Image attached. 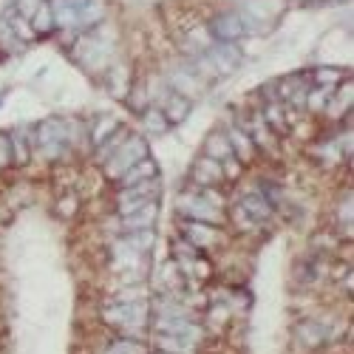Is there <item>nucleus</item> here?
<instances>
[{"label":"nucleus","mask_w":354,"mask_h":354,"mask_svg":"<svg viewBox=\"0 0 354 354\" xmlns=\"http://www.w3.org/2000/svg\"><path fill=\"white\" fill-rule=\"evenodd\" d=\"M116 120H102L100 125H97V131H94V142H102L108 133H116Z\"/></svg>","instance_id":"obj_18"},{"label":"nucleus","mask_w":354,"mask_h":354,"mask_svg":"<svg viewBox=\"0 0 354 354\" xmlns=\"http://www.w3.org/2000/svg\"><path fill=\"white\" fill-rule=\"evenodd\" d=\"M156 173H159V167H156L153 159H142L120 176V185H122V190H128V187H136V185H145V182H153Z\"/></svg>","instance_id":"obj_5"},{"label":"nucleus","mask_w":354,"mask_h":354,"mask_svg":"<svg viewBox=\"0 0 354 354\" xmlns=\"http://www.w3.org/2000/svg\"><path fill=\"white\" fill-rule=\"evenodd\" d=\"M145 151H147L145 139L131 136V139L125 142V147H120V151H113V159H108V162H105L108 176H111V179H120V176H122L128 167H133L136 162L147 159V156H145Z\"/></svg>","instance_id":"obj_1"},{"label":"nucleus","mask_w":354,"mask_h":354,"mask_svg":"<svg viewBox=\"0 0 354 354\" xmlns=\"http://www.w3.org/2000/svg\"><path fill=\"white\" fill-rule=\"evenodd\" d=\"M105 317L111 323H120V326H136V323H145V309L139 304H122L105 312Z\"/></svg>","instance_id":"obj_8"},{"label":"nucleus","mask_w":354,"mask_h":354,"mask_svg":"<svg viewBox=\"0 0 354 354\" xmlns=\"http://www.w3.org/2000/svg\"><path fill=\"white\" fill-rule=\"evenodd\" d=\"M48 15H51L48 6H40V12L32 15V17H35V26H37V32H48V28H51V17H48Z\"/></svg>","instance_id":"obj_17"},{"label":"nucleus","mask_w":354,"mask_h":354,"mask_svg":"<svg viewBox=\"0 0 354 354\" xmlns=\"http://www.w3.org/2000/svg\"><path fill=\"white\" fill-rule=\"evenodd\" d=\"M162 113H165L167 125H179V122L187 120V113H190V100L182 97V94H170V102H167V108Z\"/></svg>","instance_id":"obj_9"},{"label":"nucleus","mask_w":354,"mask_h":354,"mask_svg":"<svg viewBox=\"0 0 354 354\" xmlns=\"http://www.w3.org/2000/svg\"><path fill=\"white\" fill-rule=\"evenodd\" d=\"M207 156H210L213 162H224V159H230V156H232L230 139H227L224 133H213V136L207 139Z\"/></svg>","instance_id":"obj_12"},{"label":"nucleus","mask_w":354,"mask_h":354,"mask_svg":"<svg viewBox=\"0 0 354 354\" xmlns=\"http://www.w3.org/2000/svg\"><path fill=\"white\" fill-rule=\"evenodd\" d=\"M241 210H244V216H252V221H267L270 218V204L263 201L261 196H244L241 198Z\"/></svg>","instance_id":"obj_10"},{"label":"nucleus","mask_w":354,"mask_h":354,"mask_svg":"<svg viewBox=\"0 0 354 354\" xmlns=\"http://www.w3.org/2000/svg\"><path fill=\"white\" fill-rule=\"evenodd\" d=\"M156 193H159V182H145V185H136V187H128L125 196L120 198V210L122 216H133L139 213L142 207H147V204L156 201Z\"/></svg>","instance_id":"obj_3"},{"label":"nucleus","mask_w":354,"mask_h":354,"mask_svg":"<svg viewBox=\"0 0 354 354\" xmlns=\"http://www.w3.org/2000/svg\"><path fill=\"white\" fill-rule=\"evenodd\" d=\"M187 235H190V241H193V244H201V247L213 244V239H216L213 230H210V227H204V224H198V221L187 227Z\"/></svg>","instance_id":"obj_14"},{"label":"nucleus","mask_w":354,"mask_h":354,"mask_svg":"<svg viewBox=\"0 0 354 354\" xmlns=\"http://www.w3.org/2000/svg\"><path fill=\"white\" fill-rule=\"evenodd\" d=\"M12 159V142L9 133H0V165H6Z\"/></svg>","instance_id":"obj_19"},{"label":"nucleus","mask_w":354,"mask_h":354,"mask_svg":"<svg viewBox=\"0 0 354 354\" xmlns=\"http://www.w3.org/2000/svg\"><path fill=\"white\" fill-rule=\"evenodd\" d=\"M156 329L167 337H185V340H198L201 337V329L193 326V323L187 317H159L156 320Z\"/></svg>","instance_id":"obj_6"},{"label":"nucleus","mask_w":354,"mask_h":354,"mask_svg":"<svg viewBox=\"0 0 354 354\" xmlns=\"http://www.w3.org/2000/svg\"><path fill=\"white\" fill-rule=\"evenodd\" d=\"M108 354H145V343L142 340H120V343H113V348Z\"/></svg>","instance_id":"obj_15"},{"label":"nucleus","mask_w":354,"mask_h":354,"mask_svg":"<svg viewBox=\"0 0 354 354\" xmlns=\"http://www.w3.org/2000/svg\"><path fill=\"white\" fill-rule=\"evenodd\" d=\"M179 210L187 213L193 221L198 224H221L224 216H221V207H216V204H210L207 198L201 196H193V198H182L179 201Z\"/></svg>","instance_id":"obj_4"},{"label":"nucleus","mask_w":354,"mask_h":354,"mask_svg":"<svg viewBox=\"0 0 354 354\" xmlns=\"http://www.w3.org/2000/svg\"><path fill=\"white\" fill-rule=\"evenodd\" d=\"M193 179H196L201 187H213V185H218V182L224 179V167H221L218 162H213L210 156H201V159H196V165H193Z\"/></svg>","instance_id":"obj_7"},{"label":"nucleus","mask_w":354,"mask_h":354,"mask_svg":"<svg viewBox=\"0 0 354 354\" xmlns=\"http://www.w3.org/2000/svg\"><path fill=\"white\" fill-rule=\"evenodd\" d=\"M227 139H230V147H235V151H239V156H241L244 162H250V159H252V142L247 139V133H244V131H235V128H232Z\"/></svg>","instance_id":"obj_13"},{"label":"nucleus","mask_w":354,"mask_h":354,"mask_svg":"<svg viewBox=\"0 0 354 354\" xmlns=\"http://www.w3.org/2000/svg\"><path fill=\"white\" fill-rule=\"evenodd\" d=\"M145 122L151 125V131H153V133H162V131L167 128V120H165V113H162V111H156V108H151V111L145 113Z\"/></svg>","instance_id":"obj_16"},{"label":"nucleus","mask_w":354,"mask_h":354,"mask_svg":"<svg viewBox=\"0 0 354 354\" xmlns=\"http://www.w3.org/2000/svg\"><path fill=\"white\" fill-rule=\"evenodd\" d=\"M153 218H156V201L147 204V207H142L139 213L128 216L125 218V230L128 232H133V230H151L153 227Z\"/></svg>","instance_id":"obj_11"},{"label":"nucleus","mask_w":354,"mask_h":354,"mask_svg":"<svg viewBox=\"0 0 354 354\" xmlns=\"http://www.w3.org/2000/svg\"><path fill=\"white\" fill-rule=\"evenodd\" d=\"M210 35L218 40V43H235L247 35V26H244V17L235 15V12H224L218 17L210 20Z\"/></svg>","instance_id":"obj_2"}]
</instances>
